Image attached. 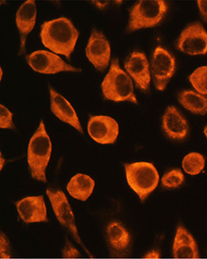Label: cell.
Wrapping results in <instances>:
<instances>
[{"mask_svg": "<svg viewBox=\"0 0 207 259\" xmlns=\"http://www.w3.org/2000/svg\"><path fill=\"white\" fill-rule=\"evenodd\" d=\"M62 256L63 258H78L81 256V253L68 239H66V244L62 249Z\"/></svg>", "mask_w": 207, "mask_h": 259, "instance_id": "obj_26", "label": "cell"}, {"mask_svg": "<svg viewBox=\"0 0 207 259\" xmlns=\"http://www.w3.org/2000/svg\"><path fill=\"white\" fill-rule=\"evenodd\" d=\"M26 60L29 66L41 74H57L61 72H81V69L76 68L63 62L60 56L46 51L37 50L31 54L27 55Z\"/></svg>", "mask_w": 207, "mask_h": 259, "instance_id": "obj_7", "label": "cell"}, {"mask_svg": "<svg viewBox=\"0 0 207 259\" xmlns=\"http://www.w3.org/2000/svg\"><path fill=\"white\" fill-rule=\"evenodd\" d=\"M0 159H1V165H0V168H1V170H2V168H3L4 164H5V159L3 158V156H2V155H0Z\"/></svg>", "mask_w": 207, "mask_h": 259, "instance_id": "obj_29", "label": "cell"}, {"mask_svg": "<svg viewBox=\"0 0 207 259\" xmlns=\"http://www.w3.org/2000/svg\"><path fill=\"white\" fill-rule=\"evenodd\" d=\"M86 55L95 68L103 72L110 64L111 49L110 41L102 31L93 28L86 48Z\"/></svg>", "mask_w": 207, "mask_h": 259, "instance_id": "obj_10", "label": "cell"}, {"mask_svg": "<svg viewBox=\"0 0 207 259\" xmlns=\"http://www.w3.org/2000/svg\"><path fill=\"white\" fill-rule=\"evenodd\" d=\"M42 45L55 54L63 55L68 60L74 52L79 31L66 17L46 21L41 26Z\"/></svg>", "mask_w": 207, "mask_h": 259, "instance_id": "obj_1", "label": "cell"}, {"mask_svg": "<svg viewBox=\"0 0 207 259\" xmlns=\"http://www.w3.org/2000/svg\"><path fill=\"white\" fill-rule=\"evenodd\" d=\"M205 165V160L203 156L197 153V152H192L187 154L186 157H184L182 166L183 169L186 171V174L190 176H197L199 175L201 170H203Z\"/></svg>", "mask_w": 207, "mask_h": 259, "instance_id": "obj_21", "label": "cell"}, {"mask_svg": "<svg viewBox=\"0 0 207 259\" xmlns=\"http://www.w3.org/2000/svg\"><path fill=\"white\" fill-rule=\"evenodd\" d=\"M0 127L15 130V125L13 122V113L3 105H0Z\"/></svg>", "mask_w": 207, "mask_h": 259, "instance_id": "obj_24", "label": "cell"}, {"mask_svg": "<svg viewBox=\"0 0 207 259\" xmlns=\"http://www.w3.org/2000/svg\"><path fill=\"white\" fill-rule=\"evenodd\" d=\"M177 49L186 54H207V31L200 22L189 24L176 41Z\"/></svg>", "mask_w": 207, "mask_h": 259, "instance_id": "obj_8", "label": "cell"}, {"mask_svg": "<svg viewBox=\"0 0 207 259\" xmlns=\"http://www.w3.org/2000/svg\"><path fill=\"white\" fill-rule=\"evenodd\" d=\"M0 257L1 258H11L12 257V248L7 236L3 232L0 233Z\"/></svg>", "mask_w": 207, "mask_h": 259, "instance_id": "obj_25", "label": "cell"}, {"mask_svg": "<svg viewBox=\"0 0 207 259\" xmlns=\"http://www.w3.org/2000/svg\"><path fill=\"white\" fill-rule=\"evenodd\" d=\"M46 194H47L49 200H50V203H51L52 208H53L54 213H55L57 220L60 222V224L63 227H65L66 229L69 230V232L72 234L73 238L75 239L76 242L82 247L83 249L90 255V257H92L91 253L84 246L82 240L79 237L78 230H77L76 225V219H75L72 207H71L69 202H68V199L66 197V195L64 194V192L60 189L48 188L46 190Z\"/></svg>", "mask_w": 207, "mask_h": 259, "instance_id": "obj_6", "label": "cell"}, {"mask_svg": "<svg viewBox=\"0 0 207 259\" xmlns=\"http://www.w3.org/2000/svg\"><path fill=\"white\" fill-rule=\"evenodd\" d=\"M49 94H50V108L51 111L55 114L57 118L64 123H68L75 127L77 131L83 134V128L79 119L76 115V110L72 107L69 101L66 98L61 96L58 92L52 87L49 86Z\"/></svg>", "mask_w": 207, "mask_h": 259, "instance_id": "obj_14", "label": "cell"}, {"mask_svg": "<svg viewBox=\"0 0 207 259\" xmlns=\"http://www.w3.org/2000/svg\"><path fill=\"white\" fill-rule=\"evenodd\" d=\"M185 182V176L180 169H173L166 172L161 179V185L165 189H176Z\"/></svg>", "mask_w": 207, "mask_h": 259, "instance_id": "obj_23", "label": "cell"}, {"mask_svg": "<svg viewBox=\"0 0 207 259\" xmlns=\"http://www.w3.org/2000/svg\"><path fill=\"white\" fill-rule=\"evenodd\" d=\"M162 128L167 136L176 141L184 140L189 130L185 117L173 106L166 109L162 118Z\"/></svg>", "mask_w": 207, "mask_h": 259, "instance_id": "obj_16", "label": "cell"}, {"mask_svg": "<svg viewBox=\"0 0 207 259\" xmlns=\"http://www.w3.org/2000/svg\"><path fill=\"white\" fill-rule=\"evenodd\" d=\"M174 258H199V248L193 236L185 226L178 225L173 245Z\"/></svg>", "mask_w": 207, "mask_h": 259, "instance_id": "obj_17", "label": "cell"}, {"mask_svg": "<svg viewBox=\"0 0 207 259\" xmlns=\"http://www.w3.org/2000/svg\"><path fill=\"white\" fill-rule=\"evenodd\" d=\"M198 7L200 10V16L202 20L207 22V1L206 0H199L198 2Z\"/></svg>", "mask_w": 207, "mask_h": 259, "instance_id": "obj_27", "label": "cell"}, {"mask_svg": "<svg viewBox=\"0 0 207 259\" xmlns=\"http://www.w3.org/2000/svg\"><path fill=\"white\" fill-rule=\"evenodd\" d=\"M180 104L194 114H207V97L193 91H183L178 95Z\"/></svg>", "mask_w": 207, "mask_h": 259, "instance_id": "obj_20", "label": "cell"}, {"mask_svg": "<svg viewBox=\"0 0 207 259\" xmlns=\"http://www.w3.org/2000/svg\"><path fill=\"white\" fill-rule=\"evenodd\" d=\"M126 180L129 187L144 202L159 185V171L150 162H134L124 164Z\"/></svg>", "mask_w": 207, "mask_h": 259, "instance_id": "obj_4", "label": "cell"}, {"mask_svg": "<svg viewBox=\"0 0 207 259\" xmlns=\"http://www.w3.org/2000/svg\"><path fill=\"white\" fill-rule=\"evenodd\" d=\"M124 69L133 78L137 87L142 91H148L151 81V69L148 59L143 52L134 51L124 62Z\"/></svg>", "mask_w": 207, "mask_h": 259, "instance_id": "obj_11", "label": "cell"}, {"mask_svg": "<svg viewBox=\"0 0 207 259\" xmlns=\"http://www.w3.org/2000/svg\"><path fill=\"white\" fill-rule=\"evenodd\" d=\"M145 259H159L160 258V252L158 250H152L147 252L143 256Z\"/></svg>", "mask_w": 207, "mask_h": 259, "instance_id": "obj_28", "label": "cell"}, {"mask_svg": "<svg viewBox=\"0 0 207 259\" xmlns=\"http://www.w3.org/2000/svg\"><path fill=\"white\" fill-rule=\"evenodd\" d=\"M94 186L95 182L90 177L77 174L71 178L67 184V191L72 197L79 201H87L94 190Z\"/></svg>", "mask_w": 207, "mask_h": 259, "instance_id": "obj_19", "label": "cell"}, {"mask_svg": "<svg viewBox=\"0 0 207 259\" xmlns=\"http://www.w3.org/2000/svg\"><path fill=\"white\" fill-rule=\"evenodd\" d=\"M15 205L19 217L25 224L48 223L47 209L42 195L23 198Z\"/></svg>", "mask_w": 207, "mask_h": 259, "instance_id": "obj_13", "label": "cell"}, {"mask_svg": "<svg viewBox=\"0 0 207 259\" xmlns=\"http://www.w3.org/2000/svg\"><path fill=\"white\" fill-rule=\"evenodd\" d=\"M192 87L200 95H207V66H200L188 76Z\"/></svg>", "mask_w": 207, "mask_h": 259, "instance_id": "obj_22", "label": "cell"}, {"mask_svg": "<svg viewBox=\"0 0 207 259\" xmlns=\"http://www.w3.org/2000/svg\"><path fill=\"white\" fill-rule=\"evenodd\" d=\"M176 62L173 55L165 48L158 47L154 49L151 62V71L156 88L164 91L175 73Z\"/></svg>", "mask_w": 207, "mask_h": 259, "instance_id": "obj_9", "label": "cell"}, {"mask_svg": "<svg viewBox=\"0 0 207 259\" xmlns=\"http://www.w3.org/2000/svg\"><path fill=\"white\" fill-rule=\"evenodd\" d=\"M36 16L37 9L34 0H28L23 3L16 13V26L20 33V55L25 53L27 37L34 28Z\"/></svg>", "mask_w": 207, "mask_h": 259, "instance_id": "obj_15", "label": "cell"}, {"mask_svg": "<svg viewBox=\"0 0 207 259\" xmlns=\"http://www.w3.org/2000/svg\"><path fill=\"white\" fill-rule=\"evenodd\" d=\"M105 99L114 102L138 104L134 94V85L129 75L120 67L118 59L111 62V69L101 84Z\"/></svg>", "mask_w": 207, "mask_h": 259, "instance_id": "obj_3", "label": "cell"}, {"mask_svg": "<svg viewBox=\"0 0 207 259\" xmlns=\"http://www.w3.org/2000/svg\"><path fill=\"white\" fill-rule=\"evenodd\" d=\"M203 132H204V135L206 136L207 138V125L204 127V130H203Z\"/></svg>", "mask_w": 207, "mask_h": 259, "instance_id": "obj_30", "label": "cell"}, {"mask_svg": "<svg viewBox=\"0 0 207 259\" xmlns=\"http://www.w3.org/2000/svg\"><path fill=\"white\" fill-rule=\"evenodd\" d=\"M88 133L96 143L111 144L117 140L119 124L110 116H90L88 122Z\"/></svg>", "mask_w": 207, "mask_h": 259, "instance_id": "obj_12", "label": "cell"}, {"mask_svg": "<svg viewBox=\"0 0 207 259\" xmlns=\"http://www.w3.org/2000/svg\"><path fill=\"white\" fill-rule=\"evenodd\" d=\"M145 259V258H144Z\"/></svg>", "mask_w": 207, "mask_h": 259, "instance_id": "obj_31", "label": "cell"}, {"mask_svg": "<svg viewBox=\"0 0 207 259\" xmlns=\"http://www.w3.org/2000/svg\"><path fill=\"white\" fill-rule=\"evenodd\" d=\"M107 238L111 249L116 252H124L131 242V236L120 222H111L107 227Z\"/></svg>", "mask_w": 207, "mask_h": 259, "instance_id": "obj_18", "label": "cell"}, {"mask_svg": "<svg viewBox=\"0 0 207 259\" xmlns=\"http://www.w3.org/2000/svg\"><path fill=\"white\" fill-rule=\"evenodd\" d=\"M52 143L42 121L31 137L28 148V163L31 178L46 183L45 170L51 157Z\"/></svg>", "mask_w": 207, "mask_h": 259, "instance_id": "obj_2", "label": "cell"}, {"mask_svg": "<svg viewBox=\"0 0 207 259\" xmlns=\"http://www.w3.org/2000/svg\"><path fill=\"white\" fill-rule=\"evenodd\" d=\"M168 11V4L164 0H141L138 1L129 12L128 31H136L140 28L158 26L164 19Z\"/></svg>", "mask_w": 207, "mask_h": 259, "instance_id": "obj_5", "label": "cell"}]
</instances>
